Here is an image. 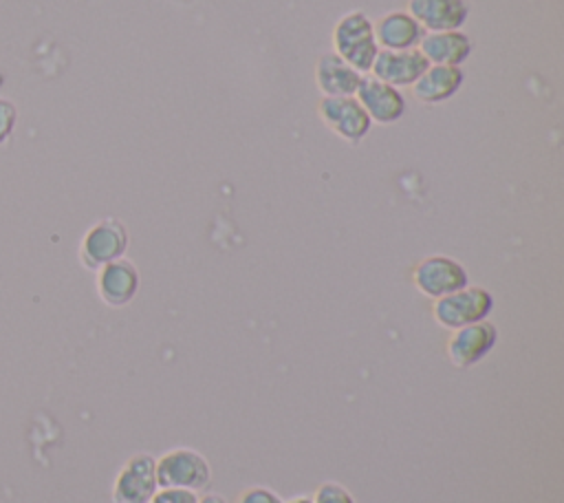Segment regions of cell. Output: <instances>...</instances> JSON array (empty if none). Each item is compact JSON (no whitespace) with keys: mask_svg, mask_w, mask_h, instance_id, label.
<instances>
[{"mask_svg":"<svg viewBox=\"0 0 564 503\" xmlns=\"http://www.w3.org/2000/svg\"><path fill=\"white\" fill-rule=\"evenodd\" d=\"M333 51L357 73L368 75L379 53L372 20L359 9L344 13L333 26Z\"/></svg>","mask_w":564,"mask_h":503,"instance_id":"obj_1","label":"cell"},{"mask_svg":"<svg viewBox=\"0 0 564 503\" xmlns=\"http://www.w3.org/2000/svg\"><path fill=\"white\" fill-rule=\"evenodd\" d=\"M494 311V296L485 287H463L454 293H447L432 304L434 320L454 331L480 320H487V315Z\"/></svg>","mask_w":564,"mask_h":503,"instance_id":"obj_2","label":"cell"},{"mask_svg":"<svg viewBox=\"0 0 564 503\" xmlns=\"http://www.w3.org/2000/svg\"><path fill=\"white\" fill-rule=\"evenodd\" d=\"M128 240V229L119 218H99L84 232L79 240V263L86 269L97 271L99 267L123 258Z\"/></svg>","mask_w":564,"mask_h":503,"instance_id":"obj_3","label":"cell"},{"mask_svg":"<svg viewBox=\"0 0 564 503\" xmlns=\"http://www.w3.org/2000/svg\"><path fill=\"white\" fill-rule=\"evenodd\" d=\"M159 488L205 490L212 481V468L207 459L192 448H172L156 459Z\"/></svg>","mask_w":564,"mask_h":503,"instance_id":"obj_4","label":"cell"},{"mask_svg":"<svg viewBox=\"0 0 564 503\" xmlns=\"http://www.w3.org/2000/svg\"><path fill=\"white\" fill-rule=\"evenodd\" d=\"M412 282L419 293H423L425 298L438 300L447 293H454L467 287L469 274L458 260L443 254H434L419 260L412 267Z\"/></svg>","mask_w":564,"mask_h":503,"instance_id":"obj_5","label":"cell"},{"mask_svg":"<svg viewBox=\"0 0 564 503\" xmlns=\"http://www.w3.org/2000/svg\"><path fill=\"white\" fill-rule=\"evenodd\" d=\"M317 115L330 132L350 146L361 143L372 128V121L357 97H322L317 101Z\"/></svg>","mask_w":564,"mask_h":503,"instance_id":"obj_6","label":"cell"},{"mask_svg":"<svg viewBox=\"0 0 564 503\" xmlns=\"http://www.w3.org/2000/svg\"><path fill=\"white\" fill-rule=\"evenodd\" d=\"M159 490L156 459L148 452L132 454L115 477L112 501L115 503H148Z\"/></svg>","mask_w":564,"mask_h":503,"instance_id":"obj_7","label":"cell"},{"mask_svg":"<svg viewBox=\"0 0 564 503\" xmlns=\"http://www.w3.org/2000/svg\"><path fill=\"white\" fill-rule=\"evenodd\" d=\"M498 342V329L489 320H480L460 329H454L447 340V360L456 368H469L478 364Z\"/></svg>","mask_w":564,"mask_h":503,"instance_id":"obj_8","label":"cell"},{"mask_svg":"<svg viewBox=\"0 0 564 503\" xmlns=\"http://www.w3.org/2000/svg\"><path fill=\"white\" fill-rule=\"evenodd\" d=\"M355 97L372 124L390 126L405 115V97L401 95V90L375 79L372 75H364Z\"/></svg>","mask_w":564,"mask_h":503,"instance_id":"obj_9","label":"cell"},{"mask_svg":"<svg viewBox=\"0 0 564 503\" xmlns=\"http://www.w3.org/2000/svg\"><path fill=\"white\" fill-rule=\"evenodd\" d=\"M427 60L421 55L419 49H408V51H381L375 57V64L368 75H372L379 82H386L394 88L412 86L423 71L427 68Z\"/></svg>","mask_w":564,"mask_h":503,"instance_id":"obj_10","label":"cell"},{"mask_svg":"<svg viewBox=\"0 0 564 503\" xmlns=\"http://www.w3.org/2000/svg\"><path fill=\"white\" fill-rule=\"evenodd\" d=\"M425 33L458 31L467 22V0H408L405 9Z\"/></svg>","mask_w":564,"mask_h":503,"instance_id":"obj_11","label":"cell"},{"mask_svg":"<svg viewBox=\"0 0 564 503\" xmlns=\"http://www.w3.org/2000/svg\"><path fill=\"white\" fill-rule=\"evenodd\" d=\"M95 287L101 302L108 307H123L139 291V271L132 260L117 258L97 269Z\"/></svg>","mask_w":564,"mask_h":503,"instance_id":"obj_12","label":"cell"},{"mask_svg":"<svg viewBox=\"0 0 564 503\" xmlns=\"http://www.w3.org/2000/svg\"><path fill=\"white\" fill-rule=\"evenodd\" d=\"M364 75L346 64L335 51H326L315 64V84L322 97H355Z\"/></svg>","mask_w":564,"mask_h":503,"instance_id":"obj_13","label":"cell"},{"mask_svg":"<svg viewBox=\"0 0 564 503\" xmlns=\"http://www.w3.org/2000/svg\"><path fill=\"white\" fill-rule=\"evenodd\" d=\"M375 40L381 51H408L416 49L425 35L423 26L408 11H388L372 22Z\"/></svg>","mask_w":564,"mask_h":503,"instance_id":"obj_14","label":"cell"},{"mask_svg":"<svg viewBox=\"0 0 564 503\" xmlns=\"http://www.w3.org/2000/svg\"><path fill=\"white\" fill-rule=\"evenodd\" d=\"M465 82V73L460 66H438L430 64L423 75L410 86L412 97L421 104L436 106L452 99Z\"/></svg>","mask_w":564,"mask_h":503,"instance_id":"obj_15","label":"cell"},{"mask_svg":"<svg viewBox=\"0 0 564 503\" xmlns=\"http://www.w3.org/2000/svg\"><path fill=\"white\" fill-rule=\"evenodd\" d=\"M427 64L438 66H460L471 55V40L467 33L458 31H436L425 33L416 46Z\"/></svg>","mask_w":564,"mask_h":503,"instance_id":"obj_16","label":"cell"},{"mask_svg":"<svg viewBox=\"0 0 564 503\" xmlns=\"http://www.w3.org/2000/svg\"><path fill=\"white\" fill-rule=\"evenodd\" d=\"M311 499L313 503H355V496L341 483L335 481H324L322 485H317Z\"/></svg>","mask_w":564,"mask_h":503,"instance_id":"obj_17","label":"cell"},{"mask_svg":"<svg viewBox=\"0 0 564 503\" xmlns=\"http://www.w3.org/2000/svg\"><path fill=\"white\" fill-rule=\"evenodd\" d=\"M18 124V108L11 99L0 97V146L13 135Z\"/></svg>","mask_w":564,"mask_h":503,"instance_id":"obj_18","label":"cell"},{"mask_svg":"<svg viewBox=\"0 0 564 503\" xmlns=\"http://www.w3.org/2000/svg\"><path fill=\"white\" fill-rule=\"evenodd\" d=\"M198 496L192 490L181 488H159L148 503H196Z\"/></svg>","mask_w":564,"mask_h":503,"instance_id":"obj_19","label":"cell"},{"mask_svg":"<svg viewBox=\"0 0 564 503\" xmlns=\"http://www.w3.org/2000/svg\"><path fill=\"white\" fill-rule=\"evenodd\" d=\"M238 503H284L273 490L269 488H262V485H256V488H249L240 494Z\"/></svg>","mask_w":564,"mask_h":503,"instance_id":"obj_20","label":"cell"},{"mask_svg":"<svg viewBox=\"0 0 564 503\" xmlns=\"http://www.w3.org/2000/svg\"><path fill=\"white\" fill-rule=\"evenodd\" d=\"M196 503H227V501H225V496H220V494H216V492H209V494H205V496H198Z\"/></svg>","mask_w":564,"mask_h":503,"instance_id":"obj_21","label":"cell"},{"mask_svg":"<svg viewBox=\"0 0 564 503\" xmlns=\"http://www.w3.org/2000/svg\"><path fill=\"white\" fill-rule=\"evenodd\" d=\"M284 503H313V499L306 496V494H302V496H293L291 501H284Z\"/></svg>","mask_w":564,"mask_h":503,"instance_id":"obj_22","label":"cell"}]
</instances>
